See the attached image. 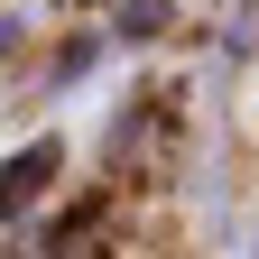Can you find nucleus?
Masks as SVG:
<instances>
[{
  "mask_svg": "<svg viewBox=\"0 0 259 259\" xmlns=\"http://www.w3.org/2000/svg\"><path fill=\"white\" fill-rule=\"evenodd\" d=\"M56 167H65V148H56V139H28L10 167H0V222H19L28 204H37V194L56 185Z\"/></svg>",
  "mask_w": 259,
  "mask_h": 259,
  "instance_id": "obj_1",
  "label": "nucleus"
},
{
  "mask_svg": "<svg viewBox=\"0 0 259 259\" xmlns=\"http://www.w3.org/2000/svg\"><path fill=\"white\" fill-rule=\"evenodd\" d=\"M19 37H28V28H19V19H0V65L19 56Z\"/></svg>",
  "mask_w": 259,
  "mask_h": 259,
  "instance_id": "obj_3",
  "label": "nucleus"
},
{
  "mask_svg": "<svg viewBox=\"0 0 259 259\" xmlns=\"http://www.w3.org/2000/svg\"><path fill=\"white\" fill-rule=\"evenodd\" d=\"M167 19H176L167 0H120V19H111V37H120V47H148V37H167Z\"/></svg>",
  "mask_w": 259,
  "mask_h": 259,
  "instance_id": "obj_2",
  "label": "nucleus"
}]
</instances>
